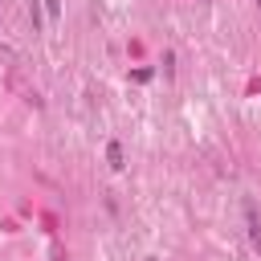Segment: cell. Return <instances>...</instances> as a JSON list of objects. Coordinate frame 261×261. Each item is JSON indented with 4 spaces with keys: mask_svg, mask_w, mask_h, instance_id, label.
I'll return each instance as SVG.
<instances>
[{
    "mask_svg": "<svg viewBox=\"0 0 261 261\" xmlns=\"http://www.w3.org/2000/svg\"><path fill=\"white\" fill-rule=\"evenodd\" d=\"M29 16H33V33H41V29H45V24H41V4H37V0H33V4H29Z\"/></svg>",
    "mask_w": 261,
    "mask_h": 261,
    "instance_id": "cell-3",
    "label": "cell"
},
{
    "mask_svg": "<svg viewBox=\"0 0 261 261\" xmlns=\"http://www.w3.org/2000/svg\"><path fill=\"white\" fill-rule=\"evenodd\" d=\"M257 4H261V0H257Z\"/></svg>",
    "mask_w": 261,
    "mask_h": 261,
    "instance_id": "cell-4",
    "label": "cell"
},
{
    "mask_svg": "<svg viewBox=\"0 0 261 261\" xmlns=\"http://www.w3.org/2000/svg\"><path fill=\"white\" fill-rule=\"evenodd\" d=\"M106 159H110V167H114V171H122V167H126V163H122V143H114V139H110V143H106Z\"/></svg>",
    "mask_w": 261,
    "mask_h": 261,
    "instance_id": "cell-2",
    "label": "cell"
},
{
    "mask_svg": "<svg viewBox=\"0 0 261 261\" xmlns=\"http://www.w3.org/2000/svg\"><path fill=\"white\" fill-rule=\"evenodd\" d=\"M245 220H249V241H253V249L261 253V220H257V212H253V204L245 208Z\"/></svg>",
    "mask_w": 261,
    "mask_h": 261,
    "instance_id": "cell-1",
    "label": "cell"
}]
</instances>
